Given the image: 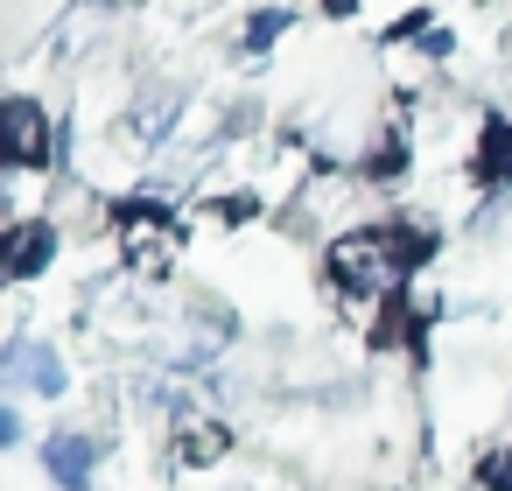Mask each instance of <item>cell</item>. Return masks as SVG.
<instances>
[{
  "mask_svg": "<svg viewBox=\"0 0 512 491\" xmlns=\"http://www.w3.org/2000/svg\"><path fill=\"white\" fill-rule=\"evenodd\" d=\"M400 253L386 246V225L379 232H337V246H330V281L344 288V295H393L400 288Z\"/></svg>",
  "mask_w": 512,
  "mask_h": 491,
  "instance_id": "cell-1",
  "label": "cell"
},
{
  "mask_svg": "<svg viewBox=\"0 0 512 491\" xmlns=\"http://www.w3.org/2000/svg\"><path fill=\"white\" fill-rule=\"evenodd\" d=\"M120 253H127L134 267L162 274V267H169V218H162L155 204H127V211H120Z\"/></svg>",
  "mask_w": 512,
  "mask_h": 491,
  "instance_id": "cell-2",
  "label": "cell"
},
{
  "mask_svg": "<svg viewBox=\"0 0 512 491\" xmlns=\"http://www.w3.org/2000/svg\"><path fill=\"white\" fill-rule=\"evenodd\" d=\"M0 141H8L15 169H36L50 155V113L36 99H8V113H0Z\"/></svg>",
  "mask_w": 512,
  "mask_h": 491,
  "instance_id": "cell-3",
  "label": "cell"
},
{
  "mask_svg": "<svg viewBox=\"0 0 512 491\" xmlns=\"http://www.w3.org/2000/svg\"><path fill=\"white\" fill-rule=\"evenodd\" d=\"M0 379H8V386H29V393H43V400H57V393H64V358H57L50 344L15 337V344H8V365H0Z\"/></svg>",
  "mask_w": 512,
  "mask_h": 491,
  "instance_id": "cell-4",
  "label": "cell"
},
{
  "mask_svg": "<svg viewBox=\"0 0 512 491\" xmlns=\"http://www.w3.org/2000/svg\"><path fill=\"white\" fill-rule=\"evenodd\" d=\"M57 260V225H43V218H22L15 232H8V281H36L43 267Z\"/></svg>",
  "mask_w": 512,
  "mask_h": 491,
  "instance_id": "cell-5",
  "label": "cell"
},
{
  "mask_svg": "<svg viewBox=\"0 0 512 491\" xmlns=\"http://www.w3.org/2000/svg\"><path fill=\"white\" fill-rule=\"evenodd\" d=\"M470 176H477L484 190H505V183H512V120H484L477 155H470Z\"/></svg>",
  "mask_w": 512,
  "mask_h": 491,
  "instance_id": "cell-6",
  "label": "cell"
},
{
  "mask_svg": "<svg viewBox=\"0 0 512 491\" xmlns=\"http://www.w3.org/2000/svg\"><path fill=\"white\" fill-rule=\"evenodd\" d=\"M43 470H50L64 491H85V484H92V442H85V435H50V442H43Z\"/></svg>",
  "mask_w": 512,
  "mask_h": 491,
  "instance_id": "cell-7",
  "label": "cell"
},
{
  "mask_svg": "<svg viewBox=\"0 0 512 491\" xmlns=\"http://www.w3.org/2000/svg\"><path fill=\"white\" fill-rule=\"evenodd\" d=\"M176 456H183V463H218V456H225V428H218V421H190V428L176 435Z\"/></svg>",
  "mask_w": 512,
  "mask_h": 491,
  "instance_id": "cell-8",
  "label": "cell"
},
{
  "mask_svg": "<svg viewBox=\"0 0 512 491\" xmlns=\"http://www.w3.org/2000/svg\"><path fill=\"white\" fill-rule=\"evenodd\" d=\"M477 491H512V449H491L477 463Z\"/></svg>",
  "mask_w": 512,
  "mask_h": 491,
  "instance_id": "cell-9",
  "label": "cell"
},
{
  "mask_svg": "<svg viewBox=\"0 0 512 491\" xmlns=\"http://www.w3.org/2000/svg\"><path fill=\"white\" fill-rule=\"evenodd\" d=\"M281 29H288V15H281V8H267V15H253V29H246V43H253V50H267V43H274Z\"/></svg>",
  "mask_w": 512,
  "mask_h": 491,
  "instance_id": "cell-10",
  "label": "cell"
},
{
  "mask_svg": "<svg viewBox=\"0 0 512 491\" xmlns=\"http://www.w3.org/2000/svg\"><path fill=\"white\" fill-rule=\"evenodd\" d=\"M323 8H330V15H351V8H358V0H323Z\"/></svg>",
  "mask_w": 512,
  "mask_h": 491,
  "instance_id": "cell-11",
  "label": "cell"
}]
</instances>
